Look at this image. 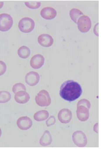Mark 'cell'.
<instances>
[{"instance_id":"24","label":"cell","mask_w":101,"mask_h":149,"mask_svg":"<svg viewBox=\"0 0 101 149\" xmlns=\"http://www.w3.org/2000/svg\"><path fill=\"white\" fill-rule=\"evenodd\" d=\"M6 71V65L3 61H0V76L4 74Z\"/></svg>"},{"instance_id":"9","label":"cell","mask_w":101,"mask_h":149,"mask_svg":"<svg viewBox=\"0 0 101 149\" xmlns=\"http://www.w3.org/2000/svg\"><path fill=\"white\" fill-rule=\"evenodd\" d=\"M76 116L80 121H87L89 118V109L82 105L77 106Z\"/></svg>"},{"instance_id":"15","label":"cell","mask_w":101,"mask_h":149,"mask_svg":"<svg viewBox=\"0 0 101 149\" xmlns=\"http://www.w3.org/2000/svg\"><path fill=\"white\" fill-rule=\"evenodd\" d=\"M52 142V137L50 132L48 130L45 131L43 134L41 138L39 143L41 146H46L50 145Z\"/></svg>"},{"instance_id":"11","label":"cell","mask_w":101,"mask_h":149,"mask_svg":"<svg viewBox=\"0 0 101 149\" xmlns=\"http://www.w3.org/2000/svg\"><path fill=\"white\" fill-rule=\"evenodd\" d=\"M45 63V58L40 54L35 55L30 59V65L34 69L41 68Z\"/></svg>"},{"instance_id":"8","label":"cell","mask_w":101,"mask_h":149,"mask_svg":"<svg viewBox=\"0 0 101 149\" xmlns=\"http://www.w3.org/2000/svg\"><path fill=\"white\" fill-rule=\"evenodd\" d=\"M33 125L32 120L27 116L19 118L17 121V126L21 130H26L29 129Z\"/></svg>"},{"instance_id":"5","label":"cell","mask_w":101,"mask_h":149,"mask_svg":"<svg viewBox=\"0 0 101 149\" xmlns=\"http://www.w3.org/2000/svg\"><path fill=\"white\" fill-rule=\"evenodd\" d=\"M72 138L74 144L79 148H83L87 145V137L85 134L82 131L75 132L73 134Z\"/></svg>"},{"instance_id":"2","label":"cell","mask_w":101,"mask_h":149,"mask_svg":"<svg viewBox=\"0 0 101 149\" xmlns=\"http://www.w3.org/2000/svg\"><path fill=\"white\" fill-rule=\"evenodd\" d=\"M35 27V23L33 19L25 17L22 18L18 24V27L21 31L24 33H29L32 32Z\"/></svg>"},{"instance_id":"7","label":"cell","mask_w":101,"mask_h":149,"mask_svg":"<svg viewBox=\"0 0 101 149\" xmlns=\"http://www.w3.org/2000/svg\"><path fill=\"white\" fill-rule=\"evenodd\" d=\"M39 79V74L36 72L32 71L26 75L25 82L27 85L32 87L36 86L38 84Z\"/></svg>"},{"instance_id":"23","label":"cell","mask_w":101,"mask_h":149,"mask_svg":"<svg viewBox=\"0 0 101 149\" xmlns=\"http://www.w3.org/2000/svg\"><path fill=\"white\" fill-rule=\"evenodd\" d=\"M55 122H56V120H55V118L54 117V116H51L50 117L48 118V120L46 121V124L47 126L49 127V126L55 124Z\"/></svg>"},{"instance_id":"10","label":"cell","mask_w":101,"mask_h":149,"mask_svg":"<svg viewBox=\"0 0 101 149\" xmlns=\"http://www.w3.org/2000/svg\"><path fill=\"white\" fill-rule=\"evenodd\" d=\"M58 118L61 123H69L72 118V113L68 109H62L58 113Z\"/></svg>"},{"instance_id":"22","label":"cell","mask_w":101,"mask_h":149,"mask_svg":"<svg viewBox=\"0 0 101 149\" xmlns=\"http://www.w3.org/2000/svg\"><path fill=\"white\" fill-rule=\"evenodd\" d=\"M79 105L84 106V107L88 108V109H90V107H91V104H90V101L88 100L82 99L79 100L77 104V106H79Z\"/></svg>"},{"instance_id":"3","label":"cell","mask_w":101,"mask_h":149,"mask_svg":"<svg viewBox=\"0 0 101 149\" xmlns=\"http://www.w3.org/2000/svg\"><path fill=\"white\" fill-rule=\"evenodd\" d=\"M36 104L41 107H48L50 105L51 98L49 93L46 90L41 91L35 97Z\"/></svg>"},{"instance_id":"13","label":"cell","mask_w":101,"mask_h":149,"mask_svg":"<svg viewBox=\"0 0 101 149\" xmlns=\"http://www.w3.org/2000/svg\"><path fill=\"white\" fill-rule=\"evenodd\" d=\"M41 15L42 17L47 20L54 19L57 15V11L53 8L46 7L41 11Z\"/></svg>"},{"instance_id":"4","label":"cell","mask_w":101,"mask_h":149,"mask_svg":"<svg viewBox=\"0 0 101 149\" xmlns=\"http://www.w3.org/2000/svg\"><path fill=\"white\" fill-rule=\"evenodd\" d=\"M13 24V18L11 15L5 13L0 14V31L5 32L9 30Z\"/></svg>"},{"instance_id":"19","label":"cell","mask_w":101,"mask_h":149,"mask_svg":"<svg viewBox=\"0 0 101 149\" xmlns=\"http://www.w3.org/2000/svg\"><path fill=\"white\" fill-rule=\"evenodd\" d=\"M11 99V93L5 91H0V103H6Z\"/></svg>"},{"instance_id":"21","label":"cell","mask_w":101,"mask_h":149,"mask_svg":"<svg viewBox=\"0 0 101 149\" xmlns=\"http://www.w3.org/2000/svg\"><path fill=\"white\" fill-rule=\"evenodd\" d=\"M26 87L22 83H17L15 85L13 86L12 91L14 93H16L17 92L21 91H26Z\"/></svg>"},{"instance_id":"26","label":"cell","mask_w":101,"mask_h":149,"mask_svg":"<svg viewBox=\"0 0 101 149\" xmlns=\"http://www.w3.org/2000/svg\"><path fill=\"white\" fill-rule=\"evenodd\" d=\"M98 27H99V24L98 23L97 24H96L95 27H94V33L97 36V33L99 34V32H98Z\"/></svg>"},{"instance_id":"25","label":"cell","mask_w":101,"mask_h":149,"mask_svg":"<svg viewBox=\"0 0 101 149\" xmlns=\"http://www.w3.org/2000/svg\"><path fill=\"white\" fill-rule=\"evenodd\" d=\"M94 131L97 133V134L99 133V125H98V123L95 124L94 126Z\"/></svg>"},{"instance_id":"1","label":"cell","mask_w":101,"mask_h":149,"mask_svg":"<svg viewBox=\"0 0 101 149\" xmlns=\"http://www.w3.org/2000/svg\"><path fill=\"white\" fill-rule=\"evenodd\" d=\"M82 93L81 85L74 80H70L65 81L62 84L60 91V96L63 100L72 102L78 99Z\"/></svg>"},{"instance_id":"28","label":"cell","mask_w":101,"mask_h":149,"mask_svg":"<svg viewBox=\"0 0 101 149\" xmlns=\"http://www.w3.org/2000/svg\"><path fill=\"white\" fill-rule=\"evenodd\" d=\"M1 134H2V131H1V129L0 128V137L1 136Z\"/></svg>"},{"instance_id":"6","label":"cell","mask_w":101,"mask_h":149,"mask_svg":"<svg viewBox=\"0 0 101 149\" xmlns=\"http://www.w3.org/2000/svg\"><path fill=\"white\" fill-rule=\"evenodd\" d=\"M78 28L79 30L83 33H87L91 27V21L88 16L82 15L77 21Z\"/></svg>"},{"instance_id":"14","label":"cell","mask_w":101,"mask_h":149,"mask_svg":"<svg viewBox=\"0 0 101 149\" xmlns=\"http://www.w3.org/2000/svg\"><path fill=\"white\" fill-rule=\"evenodd\" d=\"M14 99L17 103L24 104L27 103L29 101L30 96L26 91H21L15 93Z\"/></svg>"},{"instance_id":"12","label":"cell","mask_w":101,"mask_h":149,"mask_svg":"<svg viewBox=\"0 0 101 149\" xmlns=\"http://www.w3.org/2000/svg\"><path fill=\"white\" fill-rule=\"evenodd\" d=\"M39 44L43 47H49L53 45L54 40L52 37L46 34H41L38 38Z\"/></svg>"},{"instance_id":"18","label":"cell","mask_w":101,"mask_h":149,"mask_svg":"<svg viewBox=\"0 0 101 149\" xmlns=\"http://www.w3.org/2000/svg\"><path fill=\"white\" fill-rule=\"evenodd\" d=\"M18 55L21 58L26 59L30 56V51L27 47L24 46L18 50Z\"/></svg>"},{"instance_id":"20","label":"cell","mask_w":101,"mask_h":149,"mask_svg":"<svg viewBox=\"0 0 101 149\" xmlns=\"http://www.w3.org/2000/svg\"><path fill=\"white\" fill-rule=\"evenodd\" d=\"M26 6L32 9H38L41 5V3L40 2H25Z\"/></svg>"},{"instance_id":"16","label":"cell","mask_w":101,"mask_h":149,"mask_svg":"<svg viewBox=\"0 0 101 149\" xmlns=\"http://www.w3.org/2000/svg\"><path fill=\"white\" fill-rule=\"evenodd\" d=\"M49 116V112L45 110H42V111H39L36 112L34 115V118L36 121L40 122V121H43L47 120Z\"/></svg>"},{"instance_id":"17","label":"cell","mask_w":101,"mask_h":149,"mask_svg":"<svg viewBox=\"0 0 101 149\" xmlns=\"http://www.w3.org/2000/svg\"><path fill=\"white\" fill-rule=\"evenodd\" d=\"M82 15H83V13L80 10L76 8L72 9L70 11V17L72 19V21L75 23H77L78 19Z\"/></svg>"},{"instance_id":"27","label":"cell","mask_w":101,"mask_h":149,"mask_svg":"<svg viewBox=\"0 0 101 149\" xmlns=\"http://www.w3.org/2000/svg\"><path fill=\"white\" fill-rule=\"evenodd\" d=\"M3 5H4V2L0 1V9H1L2 8Z\"/></svg>"}]
</instances>
